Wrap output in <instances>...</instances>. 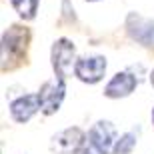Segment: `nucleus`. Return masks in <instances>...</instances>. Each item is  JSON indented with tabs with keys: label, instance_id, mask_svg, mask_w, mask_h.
I'll return each mask as SVG.
<instances>
[{
	"label": "nucleus",
	"instance_id": "1",
	"mask_svg": "<svg viewBox=\"0 0 154 154\" xmlns=\"http://www.w3.org/2000/svg\"><path fill=\"white\" fill-rule=\"evenodd\" d=\"M30 42V30L20 24H12L10 28L2 34V70H12L20 66L22 60L26 58V50H28Z\"/></svg>",
	"mask_w": 154,
	"mask_h": 154
},
{
	"label": "nucleus",
	"instance_id": "2",
	"mask_svg": "<svg viewBox=\"0 0 154 154\" xmlns=\"http://www.w3.org/2000/svg\"><path fill=\"white\" fill-rule=\"evenodd\" d=\"M116 128L108 120H98L90 130L76 154H112L116 142Z\"/></svg>",
	"mask_w": 154,
	"mask_h": 154
},
{
	"label": "nucleus",
	"instance_id": "3",
	"mask_svg": "<svg viewBox=\"0 0 154 154\" xmlns=\"http://www.w3.org/2000/svg\"><path fill=\"white\" fill-rule=\"evenodd\" d=\"M50 60H52V70L60 78H68L72 68L76 66V48L72 40L68 38H58L52 44L50 50Z\"/></svg>",
	"mask_w": 154,
	"mask_h": 154
},
{
	"label": "nucleus",
	"instance_id": "4",
	"mask_svg": "<svg viewBox=\"0 0 154 154\" xmlns=\"http://www.w3.org/2000/svg\"><path fill=\"white\" fill-rule=\"evenodd\" d=\"M66 94V78L54 76L52 80H46L38 90V100H40V112L46 116L58 112L60 104Z\"/></svg>",
	"mask_w": 154,
	"mask_h": 154
},
{
	"label": "nucleus",
	"instance_id": "5",
	"mask_svg": "<svg viewBox=\"0 0 154 154\" xmlns=\"http://www.w3.org/2000/svg\"><path fill=\"white\" fill-rule=\"evenodd\" d=\"M126 32L132 40L140 42L146 48H154V20L140 16L138 12H130L126 16Z\"/></svg>",
	"mask_w": 154,
	"mask_h": 154
},
{
	"label": "nucleus",
	"instance_id": "6",
	"mask_svg": "<svg viewBox=\"0 0 154 154\" xmlns=\"http://www.w3.org/2000/svg\"><path fill=\"white\" fill-rule=\"evenodd\" d=\"M106 72V58L104 56H82L76 60L74 74L84 84H96L104 78Z\"/></svg>",
	"mask_w": 154,
	"mask_h": 154
},
{
	"label": "nucleus",
	"instance_id": "7",
	"mask_svg": "<svg viewBox=\"0 0 154 154\" xmlns=\"http://www.w3.org/2000/svg\"><path fill=\"white\" fill-rule=\"evenodd\" d=\"M86 134L78 126H70L64 130L56 132L50 140V150L54 154H76L78 148L82 146Z\"/></svg>",
	"mask_w": 154,
	"mask_h": 154
},
{
	"label": "nucleus",
	"instance_id": "8",
	"mask_svg": "<svg viewBox=\"0 0 154 154\" xmlns=\"http://www.w3.org/2000/svg\"><path fill=\"white\" fill-rule=\"evenodd\" d=\"M138 78L132 74L130 70H122L116 72L112 78L108 80V84L104 86V96L106 98H126L136 90Z\"/></svg>",
	"mask_w": 154,
	"mask_h": 154
},
{
	"label": "nucleus",
	"instance_id": "9",
	"mask_svg": "<svg viewBox=\"0 0 154 154\" xmlns=\"http://www.w3.org/2000/svg\"><path fill=\"white\" fill-rule=\"evenodd\" d=\"M38 110H40L38 92L36 94H22V96H18L16 100L10 102V116L12 120H16L20 124H26Z\"/></svg>",
	"mask_w": 154,
	"mask_h": 154
},
{
	"label": "nucleus",
	"instance_id": "10",
	"mask_svg": "<svg viewBox=\"0 0 154 154\" xmlns=\"http://www.w3.org/2000/svg\"><path fill=\"white\" fill-rule=\"evenodd\" d=\"M138 134H140V128H132V130L124 132L122 136H118L114 142V148H112V154H130L138 142Z\"/></svg>",
	"mask_w": 154,
	"mask_h": 154
},
{
	"label": "nucleus",
	"instance_id": "11",
	"mask_svg": "<svg viewBox=\"0 0 154 154\" xmlns=\"http://www.w3.org/2000/svg\"><path fill=\"white\" fill-rule=\"evenodd\" d=\"M10 4L24 20H32L38 12V0H10Z\"/></svg>",
	"mask_w": 154,
	"mask_h": 154
},
{
	"label": "nucleus",
	"instance_id": "12",
	"mask_svg": "<svg viewBox=\"0 0 154 154\" xmlns=\"http://www.w3.org/2000/svg\"><path fill=\"white\" fill-rule=\"evenodd\" d=\"M150 82H152V86H154V70H152V74H150Z\"/></svg>",
	"mask_w": 154,
	"mask_h": 154
},
{
	"label": "nucleus",
	"instance_id": "13",
	"mask_svg": "<svg viewBox=\"0 0 154 154\" xmlns=\"http://www.w3.org/2000/svg\"><path fill=\"white\" fill-rule=\"evenodd\" d=\"M152 124H154V108H152Z\"/></svg>",
	"mask_w": 154,
	"mask_h": 154
},
{
	"label": "nucleus",
	"instance_id": "14",
	"mask_svg": "<svg viewBox=\"0 0 154 154\" xmlns=\"http://www.w3.org/2000/svg\"><path fill=\"white\" fill-rule=\"evenodd\" d=\"M88 2H96V0H88Z\"/></svg>",
	"mask_w": 154,
	"mask_h": 154
}]
</instances>
